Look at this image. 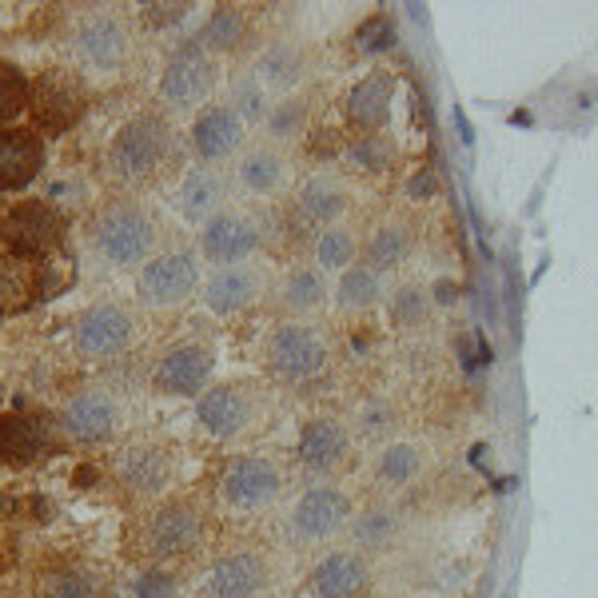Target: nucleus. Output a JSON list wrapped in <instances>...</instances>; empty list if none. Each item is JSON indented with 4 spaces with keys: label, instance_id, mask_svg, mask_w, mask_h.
I'll return each mask as SVG.
<instances>
[{
    "label": "nucleus",
    "instance_id": "obj_1",
    "mask_svg": "<svg viewBox=\"0 0 598 598\" xmlns=\"http://www.w3.org/2000/svg\"><path fill=\"white\" fill-rule=\"evenodd\" d=\"M88 248L112 264V268H144L156 256L160 244V224L152 216V208L136 196H112L104 200L92 216H88Z\"/></svg>",
    "mask_w": 598,
    "mask_h": 598
},
{
    "label": "nucleus",
    "instance_id": "obj_2",
    "mask_svg": "<svg viewBox=\"0 0 598 598\" xmlns=\"http://www.w3.org/2000/svg\"><path fill=\"white\" fill-rule=\"evenodd\" d=\"M180 160V132L160 112L132 116L108 144V176L120 184H152Z\"/></svg>",
    "mask_w": 598,
    "mask_h": 598
},
{
    "label": "nucleus",
    "instance_id": "obj_3",
    "mask_svg": "<svg viewBox=\"0 0 598 598\" xmlns=\"http://www.w3.org/2000/svg\"><path fill=\"white\" fill-rule=\"evenodd\" d=\"M208 539V507L196 495H180L168 499L160 507H152L136 531V547L144 559H184L192 551H200Z\"/></svg>",
    "mask_w": 598,
    "mask_h": 598
},
{
    "label": "nucleus",
    "instance_id": "obj_4",
    "mask_svg": "<svg viewBox=\"0 0 598 598\" xmlns=\"http://www.w3.org/2000/svg\"><path fill=\"white\" fill-rule=\"evenodd\" d=\"M327 363H331V343L307 319H284L264 339V371L280 383H292V387L315 383L319 375H327Z\"/></svg>",
    "mask_w": 598,
    "mask_h": 598
},
{
    "label": "nucleus",
    "instance_id": "obj_5",
    "mask_svg": "<svg viewBox=\"0 0 598 598\" xmlns=\"http://www.w3.org/2000/svg\"><path fill=\"white\" fill-rule=\"evenodd\" d=\"M264 407H268V399H264L260 383H252V379H228V383H216V387L200 391L196 423L216 443H232V439H244L264 419Z\"/></svg>",
    "mask_w": 598,
    "mask_h": 598
},
{
    "label": "nucleus",
    "instance_id": "obj_6",
    "mask_svg": "<svg viewBox=\"0 0 598 598\" xmlns=\"http://www.w3.org/2000/svg\"><path fill=\"white\" fill-rule=\"evenodd\" d=\"M216 495L228 511L240 515H260L268 507L280 503L284 495V471L276 459L268 455H236L224 463L220 479H216Z\"/></svg>",
    "mask_w": 598,
    "mask_h": 598
},
{
    "label": "nucleus",
    "instance_id": "obj_7",
    "mask_svg": "<svg viewBox=\"0 0 598 598\" xmlns=\"http://www.w3.org/2000/svg\"><path fill=\"white\" fill-rule=\"evenodd\" d=\"M64 236H68V220L48 200H20L0 220V244H4V252L20 256V260H32V264L48 260L64 244Z\"/></svg>",
    "mask_w": 598,
    "mask_h": 598
},
{
    "label": "nucleus",
    "instance_id": "obj_8",
    "mask_svg": "<svg viewBox=\"0 0 598 598\" xmlns=\"http://www.w3.org/2000/svg\"><path fill=\"white\" fill-rule=\"evenodd\" d=\"M136 335V311L124 299H96L72 319V351L88 363L128 351Z\"/></svg>",
    "mask_w": 598,
    "mask_h": 598
},
{
    "label": "nucleus",
    "instance_id": "obj_9",
    "mask_svg": "<svg viewBox=\"0 0 598 598\" xmlns=\"http://www.w3.org/2000/svg\"><path fill=\"white\" fill-rule=\"evenodd\" d=\"M216 84H220V64H216V56H208L200 44H180V48L164 60L156 92H160L164 108H172V112H192V108H200V104L216 92Z\"/></svg>",
    "mask_w": 598,
    "mask_h": 598
},
{
    "label": "nucleus",
    "instance_id": "obj_10",
    "mask_svg": "<svg viewBox=\"0 0 598 598\" xmlns=\"http://www.w3.org/2000/svg\"><path fill=\"white\" fill-rule=\"evenodd\" d=\"M196 288H200V256L192 248L156 252L136 276V299L152 311L184 307L196 296Z\"/></svg>",
    "mask_w": 598,
    "mask_h": 598
},
{
    "label": "nucleus",
    "instance_id": "obj_11",
    "mask_svg": "<svg viewBox=\"0 0 598 598\" xmlns=\"http://www.w3.org/2000/svg\"><path fill=\"white\" fill-rule=\"evenodd\" d=\"M72 52L92 72H116L132 60V28L120 12L96 8L72 24Z\"/></svg>",
    "mask_w": 598,
    "mask_h": 598
},
{
    "label": "nucleus",
    "instance_id": "obj_12",
    "mask_svg": "<svg viewBox=\"0 0 598 598\" xmlns=\"http://www.w3.org/2000/svg\"><path fill=\"white\" fill-rule=\"evenodd\" d=\"M88 108V88L76 72L68 68H48L28 84V112L36 116L40 136H60L68 132Z\"/></svg>",
    "mask_w": 598,
    "mask_h": 598
},
{
    "label": "nucleus",
    "instance_id": "obj_13",
    "mask_svg": "<svg viewBox=\"0 0 598 598\" xmlns=\"http://www.w3.org/2000/svg\"><path fill=\"white\" fill-rule=\"evenodd\" d=\"M176 475V451L164 439H136L124 443L112 459V479L124 487L132 499H156L168 491Z\"/></svg>",
    "mask_w": 598,
    "mask_h": 598
},
{
    "label": "nucleus",
    "instance_id": "obj_14",
    "mask_svg": "<svg viewBox=\"0 0 598 598\" xmlns=\"http://www.w3.org/2000/svg\"><path fill=\"white\" fill-rule=\"evenodd\" d=\"M124 423V407L116 399V391L108 387H88L76 391L72 399H64V407L56 411V431H64L72 443L80 447H100L112 443L116 431Z\"/></svg>",
    "mask_w": 598,
    "mask_h": 598
},
{
    "label": "nucleus",
    "instance_id": "obj_15",
    "mask_svg": "<svg viewBox=\"0 0 598 598\" xmlns=\"http://www.w3.org/2000/svg\"><path fill=\"white\" fill-rule=\"evenodd\" d=\"M216 371V343L208 335H192V339H180L172 343L160 359H156V371H152V387L160 395H176V399H188V395H200L208 387Z\"/></svg>",
    "mask_w": 598,
    "mask_h": 598
},
{
    "label": "nucleus",
    "instance_id": "obj_16",
    "mask_svg": "<svg viewBox=\"0 0 598 598\" xmlns=\"http://www.w3.org/2000/svg\"><path fill=\"white\" fill-rule=\"evenodd\" d=\"M260 244H264V224H260V216H252L244 208H224L220 216H212L200 228V256L216 268L252 260L260 252Z\"/></svg>",
    "mask_w": 598,
    "mask_h": 598
},
{
    "label": "nucleus",
    "instance_id": "obj_17",
    "mask_svg": "<svg viewBox=\"0 0 598 598\" xmlns=\"http://www.w3.org/2000/svg\"><path fill=\"white\" fill-rule=\"evenodd\" d=\"M272 292V272L256 260H244V264H228V268H212V276L204 280L200 299L212 315L228 319V315H240L248 311L252 303Z\"/></svg>",
    "mask_w": 598,
    "mask_h": 598
},
{
    "label": "nucleus",
    "instance_id": "obj_18",
    "mask_svg": "<svg viewBox=\"0 0 598 598\" xmlns=\"http://www.w3.org/2000/svg\"><path fill=\"white\" fill-rule=\"evenodd\" d=\"M299 463L315 475V479H335L355 463V443H351V427L335 415H315L303 423L299 431Z\"/></svg>",
    "mask_w": 598,
    "mask_h": 598
},
{
    "label": "nucleus",
    "instance_id": "obj_19",
    "mask_svg": "<svg viewBox=\"0 0 598 598\" xmlns=\"http://www.w3.org/2000/svg\"><path fill=\"white\" fill-rule=\"evenodd\" d=\"M347 519H351V499L331 483H315L296 499L288 515V531L296 543H327L347 527Z\"/></svg>",
    "mask_w": 598,
    "mask_h": 598
},
{
    "label": "nucleus",
    "instance_id": "obj_20",
    "mask_svg": "<svg viewBox=\"0 0 598 598\" xmlns=\"http://www.w3.org/2000/svg\"><path fill=\"white\" fill-rule=\"evenodd\" d=\"M232 188L256 196V200H272L288 188L292 180V160H288V148L272 144V140H248L232 164Z\"/></svg>",
    "mask_w": 598,
    "mask_h": 598
},
{
    "label": "nucleus",
    "instance_id": "obj_21",
    "mask_svg": "<svg viewBox=\"0 0 598 598\" xmlns=\"http://www.w3.org/2000/svg\"><path fill=\"white\" fill-rule=\"evenodd\" d=\"M172 208L180 212L184 224L204 228L212 216H220L224 208H232V176L224 168H212V164L188 168L184 180L172 192Z\"/></svg>",
    "mask_w": 598,
    "mask_h": 598
},
{
    "label": "nucleus",
    "instance_id": "obj_22",
    "mask_svg": "<svg viewBox=\"0 0 598 598\" xmlns=\"http://www.w3.org/2000/svg\"><path fill=\"white\" fill-rule=\"evenodd\" d=\"M204 598H264L272 591V563L260 551H236L216 559L200 583Z\"/></svg>",
    "mask_w": 598,
    "mask_h": 598
},
{
    "label": "nucleus",
    "instance_id": "obj_23",
    "mask_svg": "<svg viewBox=\"0 0 598 598\" xmlns=\"http://www.w3.org/2000/svg\"><path fill=\"white\" fill-rule=\"evenodd\" d=\"M351 208V188L339 172L331 168H319L311 172L296 192V204H292V220L307 232H323L331 224H339Z\"/></svg>",
    "mask_w": 598,
    "mask_h": 598
},
{
    "label": "nucleus",
    "instance_id": "obj_24",
    "mask_svg": "<svg viewBox=\"0 0 598 598\" xmlns=\"http://www.w3.org/2000/svg\"><path fill=\"white\" fill-rule=\"evenodd\" d=\"M244 144H248V124L228 104H208L192 120V152L200 156V164L216 168L224 160H236Z\"/></svg>",
    "mask_w": 598,
    "mask_h": 598
},
{
    "label": "nucleus",
    "instance_id": "obj_25",
    "mask_svg": "<svg viewBox=\"0 0 598 598\" xmlns=\"http://www.w3.org/2000/svg\"><path fill=\"white\" fill-rule=\"evenodd\" d=\"M48 160V144L36 128L8 124L0 128V192H24Z\"/></svg>",
    "mask_w": 598,
    "mask_h": 598
},
{
    "label": "nucleus",
    "instance_id": "obj_26",
    "mask_svg": "<svg viewBox=\"0 0 598 598\" xmlns=\"http://www.w3.org/2000/svg\"><path fill=\"white\" fill-rule=\"evenodd\" d=\"M391 108H395V76L375 68L367 72L351 92H347V104H343V120L355 136H371V132H383L387 120H391Z\"/></svg>",
    "mask_w": 598,
    "mask_h": 598
},
{
    "label": "nucleus",
    "instance_id": "obj_27",
    "mask_svg": "<svg viewBox=\"0 0 598 598\" xmlns=\"http://www.w3.org/2000/svg\"><path fill=\"white\" fill-rule=\"evenodd\" d=\"M56 447V423H48L44 415H0V463L20 471L40 463Z\"/></svg>",
    "mask_w": 598,
    "mask_h": 598
},
{
    "label": "nucleus",
    "instance_id": "obj_28",
    "mask_svg": "<svg viewBox=\"0 0 598 598\" xmlns=\"http://www.w3.org/2000/svg\"><path fill=\"white\" fill-rule=\"evenodd\" d=\"M307 72H311V52L299 40H276V44H268L256 56V68H252V76L260 80V88L268 96H276V100L292 96L299 84L307 80Z\"/></svg>",
    "mask_w": 598,
    "mask_h": 598
},
{
    "label": "nucleus",
    "instance_id": "obj_29",
    "mask_svg": "<svg viewBox=\"0 0 598 598\" xmlns=\"http://www.w3.org/2000/svg\"><path fill=\"white\" fill-rule=\"evenodd\" d=\"M415 244H419V232H415V220L407 216H387L379 220L367 240H363V264L375 268L379 276L403 268L411 256H415Z\"/></svg>",
    "mask_w": 598,
    "mask_h": 598
},
{
    "label": "nucleus",
    "instance_id": "obj_30",
    "mask_svg": "<svg viewBox=\"0 0 598 598\" xmlns=\"http://www.w3.org/2000/svg\"><path fill=\"white\" fill-rule=\"evenodd\" d=\"M315 598H363L367 591V559L355 551H335L311 571Z\"/></svg>",
    "mask_w": 598,
    "mask_h": 598
},
{
    "label": "nucleus",
    "instance_id": "obj_31",
    "mask_svg": "<svg viewBox=\"0 0 598 598\" xmlns=\"http://www.w3.org/2000/svg\"><path fill=\"white\" fill-rule=\"evenodd\" d=\"M44 299V264L0 252V315H20Z\"/></svg>",
    "mask_w": 598,
    "mask_h": 598
},
{
    "label": "nucleus",
    "instance_id": "obj_32",
    "mask_svg": "<svg viewBox=\"0 0 598 598\" xmlns=\"http://www.w3.org/2000/svg\"><path fill=\"white\" fill-rule=\"evenodd\" d=\"M327 296H331L327 272H319L315 264H299L280 284V311L288 319H307V315L327 307Z\"/></svg>",
    "mask_w": 598,
    "mask_h": 598
},
{
    "label": "nucleus",
    "instance_id": "obj_33",
    "mask_svg": "<svg viewBox=\"0 0 598 598\" xmlns=\"http://www.w3.org/2000/svg\"><path fill=\"white\" fill-rule=\"evenodd\" d=\"M248 36H252L248 8H240V4H216L192 44H200L208 56H220V52L228 56V52H240L248 44Z\"/></svg>",
    "mask_w": 598,
    "mask_h": 598
},
{
    "label": "nucleus",
    "instance_id": "obj_34",
    "mask_svg": "<svg viewBox=\"0 0 598 598\" xmlns=\"http://www.w3.org/2000/svg\"><path fill=\"white\" fill-rule=\"evenodd\" d=\"M331 299H335L339 315H367L387 299V288H383V276L359 260V264L339 272V284L331 288Z\"/></svg>",
    "mask_w": 598,
    "mask_h": 598
},
{
    "label": "nucleus",
    "instance_id": "obj_35",
    "mask_svg": "<svg viewBox=\"0 0 598 598\" xmlns=\"http://www.w3.org/2000/svg\"><path fill=\"white\" fill-rule=\"evenodd\" d=\"M36 595L40 598H100V575L84 563L56 559L36 571Z\"/></svg>",
    "mask_w": 598,
    "mask_h": 598
},
{
    "label": "nucleus",
    "instance_id": "obj_36",
    "mask_svg": "<svg viewBox=\"0 0 598 598\" xmlns=\"http://www.w3.org/2000/svg\"><path fill=\"white\" fill-rule=\"evenodd\" d=\"M347 527H351L355 547L367 551V555H375V551H387V547L395 543V535H399V511H395L391 503H379V499H375V503H367L359 515H351Z\"/></svg>",
    "mask_w": 598,
    "mask_h": 598
},
{
    "label": "nucleus",
    "instance_id": "obj_37",
    "mask_svg": "<svg viewBox=\"0 0 598 598\" xmlns=\"http://www.w3.org/2000/svg\"><path fill=\"white\" fill-rule=\"evenodd\" d=\"M395 156H399V148H395V140H391V136H383V132L355 136L351 144H343V148H339L343 168H347V172H355V176H379V172H387V168L395 164Z\"/></svg>",
    "mask_w": 598,
    "mask_h": 598
},
{
    "label": "nucleus",
    "instance_id": "obj_38",
    "mask_svg": "<svg viewBox=\"0 0 598 598\" xmlns=\"http://www.w3.org/2000/svg\"><path fill=\"white\" fill-rule=\"evenodd\" d=\"M311 252H315V268H319V272H343V268H351L355 256H359V232H355L347 220H339V224L315 232Z\"/></svg>",
    "mask_w": 598,
    "mask_h": 598
},
{
    "label": "nucleus",
    "instance_id": "obj_39",
    "mask_svg": "<svg viewBox=\"0 0 598 598\" xmlns=\"http://www.w3.org/2000/svg\"><path fill=\"white\" fill-rule=\"evenodd\" d=\"M423 447L419 443H383L379 459H375V479L383 487H407L419 479L423 471Z\"/></svg>",
    "mask_w": 598,
    "mask_h": 598
},
{
    "label": "nucleus",
    "instance_id": "obj_40",
    "mask_svg": "<svg viewBox=\"0 0 598 598\" xmlns=\"http://www.w3.org/2000/svg\"><path fill=\"white\" fill-rule=\"evenodd\" d=\"M307 116H311V104L307 96H284V100H272L268 116H264V140L272 144H292L296 136L307 132Z\"/></svg>",
    "mask_w": 598,
    "mask_h": 598
},
{
    "label": "nucleus",
    "instance_id": "obj_41",
    "mask_svg": "<svg viewBox=\"0 0 598 598\" xmlns=\"http://www.w3.org/2000/svg\"><path fill=\"white\" fill-rule=\"evenodd\" d=\"M395 427H399V407L391 399H383V395L363 399L359 411H355V423H351V431L363 443H391Z\"/></svg>",
    "mask_w": 598,
    "mask_h": 598
},
{
    "label": "nucleus",
    "instance_id": "obj_42",
    "mask_svg": "<svg viewBox=\"0 0 598 598\" xmlns=\"http://www.w3.org/2000/svg\"><path fill=\"white\" fill-rule=\"evenodd\" d=\"M431 311H435V299H431V288H423V284H403L387 299V315H391V323L399 331L423 327L431 319Z\"/></svg>",
    "mask_w": 598,
    "mask_h": 598
},
{
    "label": "nucleus",
    "instance_id": "obj_43",
    "mask_svg": "<svg viewBox=\"0 0 598 598\" xmlns=\"http://www.w3.org/2000/svg\"><path fill=\"white\" fill-rule=\"evenodd\" d=\"M224 104L252 128V124H264V116H268V108H272V96L260 88V80H256L252 72H236Z\"/></svg>",
    "mask_w": 598,
    "mask_h": 598
},
{
    "label": "nucleus",
    "instance_id": "obj_44",
    "mask_svg": "<svg viewBox=\"0 0 598 598\" xmlns=\"http://www.w3.org/2000/svg\"><path fill=\"white\" fill-rule=\"evenodd\" d=\"M395 44V20L391 12H371L355 32H351V52L355 56H383Z\"/></svg>",
    "mask_w": 598,
    "mask_h": 598
},
{
    "label": "nucleus",
    "instance_id": "obj_45",
    "mask_svg": "<svg viewBox=\"0 0 598 598\" xmlns=\"http://www.w3.org/2000/svg\"><path fill=\"white\" fill-rule=\"evenodd\" d=\"M24 112H28V76L12 60H0V128H8Z\"/></svg>",
    "mask_w": 598,
    "mask_h": 598
},
{
    "label": "nucleus",
    "instance_id": "obj_46",
    "mask_svg": "<svg viewBox=\"0 0 598 598\" xmlns=\"http://www.w3.org/2000/svg\"><path fill=\"white\" fill-rule=\"evenodd\" d=\"M192 8H196V4H188V0H172V4L152 0V4H140V20H144L148 28H172V24H180L184 16H192Z\"/></svg>",
    "mask_w": 598,
    "mask_h": 598
},
{
    "label": "nucleus",
    "instance_id": "obj_47",
    "mask_svg": "<svg viewBox=\"0 0 598 598\" xmlns=\"http://www.w3.org/2000/svg\"><path fill=\"white\" fill-rule=\"evenodd\" d=\"M132 598H180V587H176V579L164 575V571H144V575H136V583H132Z\"/></svg>",
    "mask_w": 598,
    "mask_h": 598
},
{
    "label": "nucleus",
    "instance_id": "obj_48",
    "mask_svg": "<svg viewBox=\"0 0 598 598\" xmlns=\"http://www.w3.org/2000/svg\"><path fill=\"white\" fill-rule=\"evenodd\" d=\"M435 192H439V180H435L431 168H419V172L411 176V184H407V196H411V200H431Z\"/></svg>",
    "mask_w": 598,
    "mask_h": 598
}]
</instances>
